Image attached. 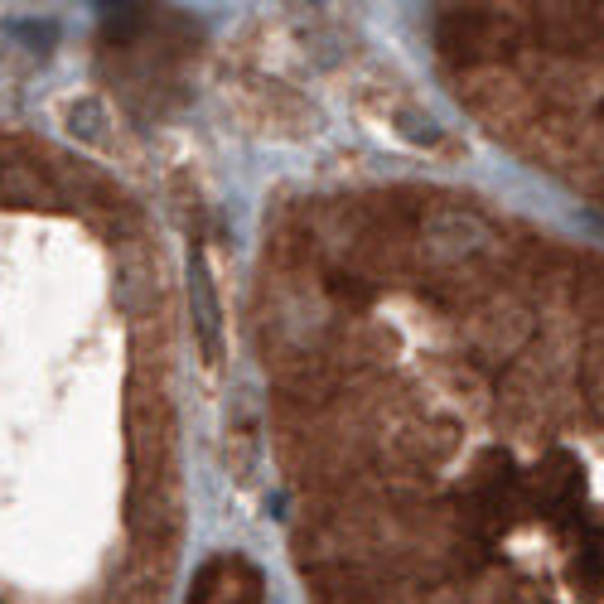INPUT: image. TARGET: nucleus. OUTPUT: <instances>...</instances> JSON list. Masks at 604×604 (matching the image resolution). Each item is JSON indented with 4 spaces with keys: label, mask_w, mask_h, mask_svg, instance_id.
<instances>
[{
    "label": "nucleus",
    "mask_w": 604,
    "mask_h": 604,
    "mask_svg": "<svg viewBox=\"0 0 604 604\" xmlns=\"http://www.w3.org/2000/svg\"><path fill=\"white\" fill-rule=\"evenodd\" d=\"M170 300L126 189L0 131V604H160Z\"/></svg>",
    "instance_id": "obj_1"
},
{
    "label": "nucleus",
    "mask_w": 604,
    "mask_h": 604,
    "mask_svg": "<svg viewBox=\"0 0 604 604\" xmlns=\"http://www.w3.org/2000/svg\"><path fill=\"white\" fill-rule=\"evenodd\" d=\"M262 570H256L247 556L222 552L208 556L194 576V590H189V604H262Z\"/></svg>",
    "instance_id": "obj_2"
}]
</instances>
